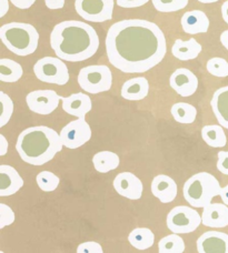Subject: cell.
I'll list each match as a JSON object with an SVG mask.
<instances>
[{
  "label": "cell",
  "mask_w": 228,
  "mask_h": 253,
  "mask_svg": "<svg viewBox=\"0 0 228 253\" xmlns=\"http://www.w3.org/2000/svg\"><path fill=\"white\" fill-rule=\"evenodd\" d=\"M106 53L109 62L125 74H143L163 61L166 38L155 22L144 19L117 21L107 31Z\"/></svg>",
  "instance_id": "obj_1"
},
{
  "label": "cell",
  "mask_w": 228,
  "mask_h": 253,
  "mask_svg": "<svg viewBox=\"0 0 228 253\" xmlns=\"http://www.w3.org/2000/svg\"><path fill=\"white\" fill-rule=\"evenodd\" d=\"M50 46L58 58L70 62L89 59L99 48L97 31L78 20H66L54 27Z\"/></svg>",
  "instance_id": "obj_2"
},
{
  "label": "cell",
  "mask_w": 228,
  "mask_h": 253,
  "mask_svg": "<svg viewBox=\"0 0 228 253\" xmlns=\"http://www.w3.org/2000/svg\"><path fill=\"white\" fill-rule=\"evenodd\" d=\"M62 146L60 133L49 126H37L22 131L17 139L16 150L27 164L43 166L52 161Z\"/></svg>",
  "instance_id": "obj_3"
},
{
  "label": "cell",
  "mask_w": 228,
  "mask_h": 253,
  "mask_svg": "<svg viewBox=\"0 0 228 253\" xmlns=\"http://www.w3.org/2000/svg\"><path fill=\"white\" fill-rule=\"evenodd\" d=\"M0 38L8 50L20 57L33 55L39 42L37 29L25 22H9L1 26Z\"/></svg>",
  "instance_id": "obj_4"
},
{
  "label": "cell",
  "mask_w": 228,
  "mask_h": 253,
  "mask_svg": "<svg viewBox=\"0 0 228 253\" xmlns=\"http://www.w3.org/2000/svg\"><path fill=\"white\" fill-rule=\"evenodd\" d=\"M222 187L218 180L208 172H199L190 177L184 184L182 193L185 200L191 207L205 208L220 196Z\"/></svg>",
  "instance_id": "obj_5"
},
{
  "label": "cell",
  "mask_w": 228,
  "mask_h": 253,
  "mask_svg": "<svg viewBox=\"0 0 228 253\" xmlns=\"http://www.w3.org/2000/svg\"><path fill=\"white\" fill-rule=\"evenodd\" d=\"M77 80L84 91L96 94L108 91L112 88L113 74L107 66L91 65L79 71Z\"/></svg>",
  "instance_id": "obj_6"
},
{
  "label": "cell",
  "mask_w": 228,
  "mask_h": 253,
  "mask_svg": "<svg viewBox=\"0 0 228 253\" xmlns=\"http://www.w3.org/2000/svg\"><path fill=\"white\" fill-rule=\"evenodd\" d=\"M36 78L46 84L63 85L69 81V71L60 58L45 57L34 66Z\"/></svg>",
  "instance_id": "obj_7"
},
{
  "label": "cell",
  "mask_w": 228,
  "mask_h": 253,
  "mask_svg": "<svg viewBox=\"0 0 228 253\" xmlns=\"http://www.w3.org/2000/svg\"><path fill=\"white\" fill-rule=\"evenodd\" d=\"M167 227L172 233L187 234L194 232L202 223V216L193 208L178 206L167 214Z\"/></svg>",
  "instance_id": "obj_8"
},
{
  "label": "cell",
  "mask_w": 228,
  "mask_h": 253,
  "mask_svg": "<svg viewBox=\"0 0 228 253\" xmlns=\"http://www.w3.org/2000/svg\"><path fill=\"white\" fill-rule=\"evenodd\" d=\"M115 0H76L75 8L83 19L104 22L113 18Z\"/></svg>",
  "instance_id": "obj_9"
},
{
  "label": "cell",
  "mask_w": 228,
  "mask_h": 253,
  "mask_svg": "<svg viewBox=\"0 0 228 253\" xmlns=\"http://www.w3.org/2000/svg\"><path fill=\"white\" fill-rule=\"evenodd\" d=\"M60 138L63 147L74 150L91 139V128L85 118H77L63 126L60 131Z\"/></svg>",
  "instance_id": "obj_10"
},
{
  "label": "cell",
  "mask_w": 228,
  "mask_h": 253,
  "mask_svg": "<svg viewBox=\"0 0 228 253\" xmlns=\"http://www.w3.org/2000/svg\"><path fill=\"white\" fill-rule=\"evenodd\" d=\"M61 97L55 90H35L26 97V102L29 109L37 115L48 116L57 109Z\"/></svg>",
  "instance_id": "obj_11"
},
{
  "label": "cell",
  "mask_w": 228,
  "mask_h": 253,
  "mask_svg": "<svg viewBox=\"0 0 228 253\" xmlns=\"http://www.w3.org/2000/svg\"><path fill=\"white\" fill-rule=\"evenodd\" d=\"M113 184L118 194L130 200H138L143 196V182L131 172L119 173L114 180Z\"/></svg>",
  "instance_id": "obj_12"
},
{
  "label": "cell",
  "mask_w": 228,
  "mask_h": 253,
  "mask_svg": "<svg viewBox=\"0 0 228 253\" xmlns=\"http://www.w3.org/2000/svg\"><path fill=\"white\" fill-rule=\"evenodd\" d=\"M170 84L179 96L187 98L196 92L198 88V79L194 72L186 68H179L172 72Z\"/></svg>",
  "instance_id": "obj_13"
},
{
  "label": "cell",
  "mask_w": 228,
  "mask_h": 253,
  "mask_svg": "<svg viewBox=\"0 0 228 253\" xmlns=\"http://www.w3.org/2000/svg\"><path fill=\"white\" fill-rule=\"evenodd\" d=\"M199 253H228V234L220 231H207L197 240Z\"/></svg>",
  "instance_id": "obj_14"
},
{
  "label": "cell",
  "mask_w": 228,
  "mask_h": 253,
  "mask_svg": "<svg viewBox=\"0 0 228 253\" xmlns=\"http://www.w3.org/2000/svg\"><path fill=\"white\" fill-rule=\"evenodd\" d=\"M202 223L205 227L221 229L228 225V206L223 203H209L203 208Z\"/></svg>",
  "instance_id": "obj_15"
},
{
  "label": "cell",
  "mask_w": 228,
  "mask_h": 253,
  "mask_svg": "<svg viewBox=\"0 0 228 253\" xmlns=\"http://www.w3.org/2000/svg\"><path fill=\"white\" fill-rule=\"evenodd\" d=\"M152 193L162 203H171L175 200L178 193V188L174 179L166 174H159L152 182Z\"/></svg>",
  "instance_id": "obj_16"
},
{
  "label": "cell",
  "mask_w": 228,
  "mask_h": 253,
  "mask_svg": "<svg viewBox=\"0 0 228 253\" xmlns=\"http://www.w3.org/2000/svg\"><path fill=\"white\" fill-rule=\"evenodd\" d=\"M24 186V180L11 166H0V197H9Z\"/></svg>",
  "instance_id": "obj_17"
},
{
  "label": "cell",
  "mask_w": 228,
  "mask_h": 253,
  "mask_svg": "<svg viewBox=\"0 0 228 253\" xmlns=\"http://www.w3.org/2000/svg\"><path fill=\"white\" fill-rule=\"evenodd\" d=\"M61 101L63 111L77 118H85L93 108L89 96L81 92L70 94L69 97H61Z\"/></svg>",
  "instance_id": "obj_18"
},
{
  "label": "cell",
  "mask_w": 228,
  "mask_h": 253,
  "mask_svg": "<svg viewBox=\"0 0 228 253\" xmlns=\"http://www.w3.org/2000/svg\"><path fill=\"white\" fill-rule=\"evenodd\" d=\"M182 30L188 35L205 34L209 28V19L202 10L187 11L181 17Z\"/></svg>",
  "instance_id": "obj_19"
},
{
  "label": "cell",
  "mask_w": 228,
  "mask_h": 253,
  "mask_svg": "<svg viewBox=\"0 0 228 253\" xmlns=\"http://www.w3.org/2000/svg\"><path fill=\"white\" fill-rule=\"evenodd\" d=\"M149 92V83L144 77H137L127 80L121 87V97L126 100H143Z\"/></svg>",
  "instance_id": "obj_20"
},
{
  "label": "cell",
  "mask_w": 228,
  "mask_h": 253,
  "mask_svg": "<svg viewBox=\"0 0 228 253\" xmlns=\"http://www.w3.org/2000/svg\"><path fill=\"white\" fill-rule=\"evenodd\" d=\"M202 46L195 38H190L184 42L181 39H176L171 48L172 56L181 61H188L196 59L202 52Z\"/></svg>",
  "instance_id": "obj_21"
},
{
  "label": "cell",
  "mask_w": 228,
  "mask_h": 253,
  "mask_svg": "<svg viewBox=\"0 0 228 253\" xmlns=\"http://www.w3.org/2000/svg\"><path fill=\"white\" fill-rule=\"evenodd\" d=\"M211 106L218 124L228 129V85L216 90Z\"/></svg>",
  "instance_id": "obj_22"
},
{
  "label": "cell",
  "mask_w": 228,
  "mask_h": 253,
  "mask_svg": "<svg viewBox=\"0 0 228 253\" xmlns=\"http://www.w3.org/2000/svg\"><path fill=\"white\" fill-rule=\"evenodd\" d=\"M224 126L221 125H208L202 128V138L209 147L223 148L226 146L227 138Z\"/></svg>",
  "instance_id": "obj_23"
},
{
  "label": "cell",
  "mask_w": 228,
  "mask_h": 253,
  "mask_svg": "<svg viewBox=\"0 0 228 253\" xmlns=\"http://www.w3.org/2000/svg\"><path fill=\"white\" fill-rule=\"evenodd\" d=\"M119 157L112 151H100L93 157V164L95 169L100 173H106L118 168L119 166Z\"/></svg>",
  "instance_id": "obj_24"
},
{
  "label": "cell",
  "mask_w": 228,
  "mask_h": 253,
  "mask_svg": "<svg viewBox=\"0 0 228 253\" xmlns=\"http://www.w3.org/2000/svg\"><path fill=\"white\" fill-rule=\"evenodd\" d=\"M128 241L137 250H147L154 246L155 234L148 228H136L129 233Z\"/></svg>",
  "instance_id": "obj_25"
},
{
  "label": "cell",
  "mask_w": 228,
  "mask_h": 253,
  "mask_svg": "<svg viewBox=\"0 0 228 253\" xmlns=\"http://www.w3.org/2000/svg\"><path fill=\"white\" fill-rule=\"evenodd\" d=\"M22 74L24 70L20 63L7 58L0 59V80L2 83H17L22 77Z\"/></svg>",
  "instance_id": "obj_26"
},
{
  "label": "cell",
  "mask_w": 228,
  "mask_h": 253,
  "mask_svg": "<svg viewBox=\"0 0 228 253\" xmlns=\"http://www.w3.org/2000/svg\"><path fill=\"white\" fill-rule=\"evenodd\" d=\"M171 115L178 124L190 125L197 117V109L186 102H177L171 107Z\"/></svg>",
  "instance_id": "obj_27"
},
{
  "label": "cell",
  "mask_w": 228,
  "mask_h": 253,
  "mask_svg": "<svg viewBox=\"0 0 228 253\" xmlns=\"http://www.w3.org/2000/svg\"><path fill=\"white\" fill-rule=\"evenodd\" d=\"M158 251L161 253H182L185 251V242L178 233H172L161 239L158 243Z\"/></svg>",
  "instance_id": "obj_28"
},
{
  "label": "cell",
  "mask_w": 228,
  "mask_h": 253,
  "mask_svg": "<svg viewBox=\"0 0 228 253\" xmlns=\"http://www.w3.org/2000/svg\"><path fill=\"white\" fill-rule=\"evenodd\" d=\"M38 187L45 192H52L55 191L59 186L60 179H59L56 174L50 172V171H43L40 172L37 178H36Z\"/></svg>",
  "instance_id": "obj_29"
},
{
  "label": "cell",
  "mask_w": 228,
  "mask_h": 253,
  "mask_svg": "<svg viewBox=\"0 0 228 253\" xmlns=\"http://www.w3.org/2000/svg\"><path fill=\"white\" fill-rule=\"evenodd\" d=\"M189 0H152L155 9L159 12H175L184 9Z\"/></svg>",
  "instance_id": "obj_30"
},
{
  "label": "cell",
  "mask_w": 228,
  "mask_h": 253,
  "mask_svg": "<svg viewBox=\"0 0 228 253\" xmlns=\"http://www.w3.org/2000/svg\"><path fill=\"white\" fill-rule=\"evenodd\" d=\"M207 71L214 77H218V78H225L228 76V62L224 58L215 57L212 58L207 61Z\"/></svg>",
  "instance_id": "obj_31"
},
{
  "label": "cell",
  "mask_w": 228,
  "mask_h": 253,
  "mask_svg": "<svg viewBox=\"0 0 228 253\" xmlns=\"http://www.w3.org/2000/svg\"><path fill=\"white\" fill-rule=\"evenodd\" d=\"M0 102H1V116H0V126H4L10 120L13 112V102L11 98L3 91H0Z\"/></svg>",
  "instance_id": "obj_32"
},
{
  "label": "cell",
  "mask_w": 228,
  "mask_h": 253,
  "mask_svg": "<svg viewBox=\"0 0 228 253\" xmlns=\"http://www.w3.org/2000/svg\"><path fill=\"white\" fill-rule=\"evenodd\" d=\"M15 221V213L9 206L0 203V229L10 225Z\"/></svg>",
  "instance_id": "obj_33"
},
{
  "label": "cell",
  "mask_w": 228,
  "mask_h": 253,
  "mask_svg": "<svg viewBox=\"0 0 228 253\" xmlns=\"http://www.w3.org/2000/svg\"><path fill=\"white\" fill-rule=\"evenodd\" d=\"M77 252L78 253H103L104 250L98 242L88 241L79 245L78 248H77Z\"/></svg>",
  "instance_id": "obj_34"
},
{
  "label": "cell",
  "mask_w": 228,
  "mask_h": 253,
  "mask_svg": "<svg viewBox=\"0 0 228 253\" xmlns=\"http://www.w3.org/2000/svg\"><path fill=\"white\" fill-rule=\"evenodd\" d=\"M217 169L223 174L228 175V151H220V152H218Z\"/></svg>",
  "instance_id": "obj_35"
},
{
  "label": "cell",
  "mask_w": 228,
  "mask_h": 253,
  "mask_svg": "<svg viewBox=\"0 0 228 253\" xmlns=\"http://www.w3.org/2000/svg\"><path fill=\"white\" fill-rule=\"evenodd\" d=\"M148 1L149 0H116V3L121 8H138Z\"/></svg>",
  "instance_id": "obj_36"
},
{
  "label": "cell",
  "mask_w": 228,
  "mask_h": 253,
  "mask_svg": "<svg viewBox=\"0 0 228 253\" xmlns=\"http://www.w3.org/2000/svg\"><path fill=\"white\" fill-rule=\"evenodd\" d=\"M10 2L18 9H22V10H25V9H28L33 6V4L36 2V0H10Z\"/></svg>",
  "instance_id": "obj_37"
},
{
  "label": "cell",
  "mask_w": 228,
  "mask_h": 253,
  "mask_svg": "<svg viewBox=\"0 0 228 253\" xmlns=\"http://www.w3.org/2000/svg\"><path fill=\"white\" fill-rule=\"evenodd\" d=\"M46 7L50 10H57L65 6V0H45Z\"/></svg>",
  "instance_id": "obj_38"
},
{
  "label": "cell",
  "mask_w": 228,
  "mask_h": 253,
  "mask_svg": "<svg viewBox=\"0 0 228 253\" xmlns=\"http://www.w3.org/2000/svg\"><path fill=\"white\" fill-rule=\"evenodd\" d=\"M8 151V141L3 134H0V156H4Z\"/></svg>",
  "instance_id": "obj_39"
},
{
  "label": "cell",
  "mask_w": 228,
  "mask_h": 253,
  "mask_svg": "<svg viewBox=\"0 0 228 253\" xmlns=\"http://www.w3.org/2000/svg\"><path fill=\"white\" fill-rule=\"evenodd\" d=\"M9 1L10 0H0V17H4V15L9 10Z\"/></svg>",
  "instance_id": "obj_40"
},
{
  "label": "cell",
  "mask_w": 228,
  "mask_h": 253,
  "mask_svg": "<svg viewBox=\"0 0 228 253\" xmlns=\"http://www.w3.org/2000/svg\"><path fill=\"white\" fill-rule=\"evenodd\" d=\"M222 16H223V19L228 25V0L223 3L222 6Z\"/></svg>",
  "instance_id": "obj_41"
},
{
  "label": "cell",
  "mask_w": 228,
  "mask_h": 253,
  "mask_svg": "<svg viewBox=\"0 0 228 253\" xmlns=\"http://www.w3.org/2000/svg\"><path fill=\"white\" fill-rule=\"evenodd\" d=\"M220 197L222 198L223 202H224L225 205H227V206H228V184H227L226 187L222 188V190H221V193H220Z\"/></svg>",
  "instance_id": "obj_42"
},
{
  "label": "cell",
  "mask_w": 228,
  "mask_h": 253,
  "mask_svg": "<svg viewBox=\"0 0 228 253\" xmlns=\"http://www.w3.org/2000/svg\"><path fill=\"white\" fill-rule=\"evenodd\" d=\"M221 42L228 50V30H225L224 33L221 35Z\"/></svg>",
  "instance_id": "obj_43"
},
{
  "label": "cell",
  "mask_w": 228,
  "mask_h": 253,
  "mask_svg": "<svg viewBox=\"0 0 228 253\" xmlns=\"http://www.w3.org/2000/svg\"><path fill=\"white\" fill-rule=\"evenodd\" d=\"M197 1L202 2V3H214L220 1V0H197Z\"/></svg>",
  "instance_id": "obj_44"
}]
</instances>
